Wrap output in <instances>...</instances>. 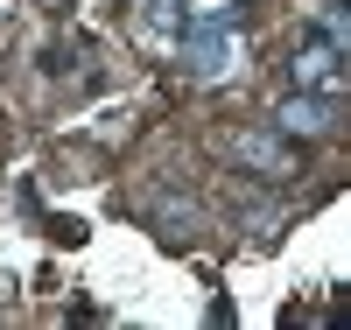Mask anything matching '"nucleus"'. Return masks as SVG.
Returning a JSON list of instances; mask_svg holds the SVG:
<instances>
[{
	"instance_id": "2",
	"label": "nucleus",
	"mask_w": 351,
	"mask_h": 330,
	"mask_svg": "<svg viewBox=\"0 0 351 330\" xmlns=\"http://www.w3.org/2000/svg\"><path fill=\"white\" fill-rule=\"evenodd\" d=\"M274 134H288V141H324V134H337V99H324V92H288L274 106Z\"/></svg>"
},
{
	"instance_id": "3",
	"label": "nucleus",
	"mask_w": 351,
	"mask_h": 330,
	"mask_svg": "<svg viewBox=\"0 0 351 330\" xmlns=\"http://www.w3.org/2000/svg\"><path fill=\"white\" fill-rule=\"evenodd\" d=\"M232 155H239L253 176H302V155H295V148H288L281 134H267V127L232 134Z\"/></svg>"
},
{
	"instance_id": "1",
	"label": "nucleus",
	"mask_w": 351,
	"mask_h": 330,
	"mask_svg": "<svg viewBox=\"0 0 351 330\" xmlns=\"http://www.w3.org/2000/svg\"><path fill=\"white\" fill-rule=\"evenodd\" d=\"M288 78H295V92H324V99L344 92V43L330 36V21H316L309 36L295 43V56H288Z\"/></svg>"
},
{
	"instance_id": "5",
	"label": "nucleus",
	"mask_w": 351,
	"mask_h": 330,
	"mask_svg": "<svg viewBox=\"0 0 351 330\" xmlns=\"http://www.w3.org/2000/svg\"><path fill=\"white\" fill-rule=\"evenodd\" d=\"M141 28L148 36H176L183 28V0H141Z\"/></svg>"
},
{
	"instance_id": "4",
	"label": "nucleus",
	"mask_w": 351,
	"mask_h": 330,
	"mask_svg": "<svg viewBox=\"0 0 351 330\" xmlns=\"http://www.w3.org/2000/svg\"><path fill=\"white\" fill-rule=\"evenodd\" d=\"M176 43H183V64L197 78H225L239 56V36H218V28H176Z\"/></svg>"
}]
</instances>
